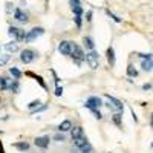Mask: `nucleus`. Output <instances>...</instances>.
Masks as SVG:
<instances>
[{"label": "nucleus", "instance_id": "f257e3e1", "mask_svg": "<svg viewBox=\"0 0 153 153\" xmlns=\"http://www.w3.org/2000/svg\"><path fill=\"white\" fill-rule=\"evenodd\" d=\"M84 55H86V54L83 52V49H81L78 45L72 43V48H71V57H72V60H74L78 66L84 61Z\"/></svg>", "mask_w": 153, "mask_h": 153}, {"label": "nucleus", "instance_id": "f03ea898", "mask_svg": "<svg viewBox=\"0 0 153 153\" xmlns=\"http://www.w3.org/2000/svg\"><path fill=\"white\" fill-rule=\"evenodd\" d=\"M84 61L89 65L91 69H97L100 66V55L97 51H89V52L84 55Z\"/></svg>", "mask_w": 153, "mask_h": 153}, {"label": "nucleus", "instance_id": "7ed1b4c3", "mask_svg": "<svg viewBox=\"0 0 153 153\" xmlns=\"http://www.w3.org/2000/svg\"><path fill=\"white\" fill-rule=\"evenodd\" d=\"M104 97L109 100V104H107V106H109L113 112H117V113H123V112H124L123 101H120L118 98H115V97H112V95H109V94H106Z\"/></svg>", "mask_w": 153, "mask_h": 153}, {"label": "nucleus", "instance_id": "20e7f679", "mask_svg": "<svg viewBox=\"0 0 153 153\" xmlns=\"http://www.w3.org/2000/svg\"><path fill=\"white\" fill-rule=\"evenodd\" d=\"M43 34H45V29H43V28H34V29H31L29 32L25 34L23 42H25V43H31V42H34V40H35V38L42 37Z\"/></svg>", "mask_w": 153, "mask_h": 153}, {"label": "nucleus", "instance_id": "39448f33", "mask_svg": "<svg viewBox=\"0 0 153 153\" xmlns=\"http://www.w3.org/2000/svg\"><path fill=\"white\" fill-rule=\"evenodd\" d=\"M35 58H37V52L32 49H23L20 52V60L25 65H29V63H32Z\"/></svg>", "mask_w": 153, "mask_h": 153}, {"label": "nucleus", "instance_id": "423d86ee", "mask_svg": "<svg viewBox=\"0 0 153 153\" xmlns=\"http://www.w3.org/2000/svg\"><path fill=\"white\" fill-rule=\"evenodd\" d=\"M8 34L12 37V38H16L17 42H23V38H25V32L23 29H20V28H16V26H9V29H8Z\"/></svg>", "mask_w": 153, "mask_h": 153}, {"label": "nucleus", "instance_id": "0eeeda50", "mask_svg": "<svg viewBox=\"0 0 153 153\" xmlns=\"http://www.w3.org/2000/svg\"><path fill=\"white\" fill-rule=\"evenodd\" d=\"M89 110H92V109H100L101 106H103V101H101L100 97H91L87 101H86V104H84Z\"/></svg>", "mask_w": 153, "mask_h": 153}, {"label": "nucleus", "instance_id": "6e6552de", "mask_svg": "<svg viewBox=\"0 0 153 153\" xmlns=\"http://www.w3.org/2000/svg\"><path fill=\"white\" fill-rule=\"evenodd\" d=\"M71 48H72V42H68V40H61L58 43V52L61 55H71Z\"/></svg>", "mask_w": 153, "mask_h": 153}, {"label": "nucleus", "instance_id": "1a4fd4ad", "mask_svg": "<svg viewBox=\"0 0 153 153\" xmlns=\"http://www.w3.org/2000/svg\"><path fill=\"white\" fill-rule=\"evenodd\" d=\"M49 143H51V138H49L48 135L37 136L35 141H34V144H35L37 147H40V149H48V147H49Z\"/></svg>", "mask_w": 153, "mask_h": 153}, {"label": "nucleus", "instance_id": "9d476101", "mask_svg": "<svg viewBox=\"0 0 153 153\" xmlns=\"http://www.w3.org/2000/svg\"><path fill=\"white\" fill-rule=\"evenodd\" d=\"M14 19L17 20V22H20V23H28V14H25V12L22 11V9H14Z\"/></svg>", "mask_w": 153, "mask_h": 153}, {"label": "nucleus", "instance_id": "9b49d317", "mask_svg": "<svg viewBox=\"0 0 153 153\" xmlns=\"http://www.w3.org/2000/svg\"><path fill=\"white\" fill-rule=\"evenodd\" d=\"M72 129V123L69 120H65V121H61L60 126H58V132L60 133H66V132H71Z\"/></svg>", "mask_w": 153, "mask_h": 153}, {"label": "nucleus", "instance_id": "f8f14e48", "mask_svg": "<svg viewBox=\"0 0 153 153\" xmlns=\"http://www.w3.org/2000/svg\"><path fill=\"white\" fill-rule=\"evenodd\" d=\"M71 135H72V139H76V138L84 136V130H83V127H81V126L72 127V129H71Z\"/></svg>", "mask_w": 153, "mask_h": 153}, {"label": "nucleus", "instance_id": "ddd939ff", "mask_svg": "<svg viewBox=\"0 0 153 153\" xmlns=\"http://www.w3.org/2000/svg\"><path fill=\"white\" fill-rule=\"evenodd\" d=\"M83 45L89 51H94V48H95V43H94V38L92 37H84L83 38Z\"/></svg>", "mask_w": 153, "mask_h": 153}, {"label": "nucleus", "instance_id": "4468645a", "mask_svg": "<svg viewBox=\"0 0 153 153\" xmlns=\"http://www.w3.org/2000/svg\"><path fill=\"white\" fill-rule=\"evenodd\" d=\"M14 147L20 152H28L29 150V144L26 141H19V143H14Z\"/></svg>", "mask_w": 153, "mask_h": 153}, {"label": "nucleus", "instance_id": "2eb2a0df", "mask_svg": "<svg viewBox=\"0 0 153 153\" xmlns=\"http://www.w3.org/2000/svg\"><path fill=\"white\" fill-rule=\"evenodd\" d=\"M8 89L12 92V94H19V91H20V84H19V80H14V81H11L9 84H8Z\"/></svg>", "mask_w": 153, "mask_h": 153}, {"label": "nucleus", "instance_id": "dca6fc26", "mask_svg": "<svg viewBox=\"0 0 153 153\" xmlns=\"http://www.w3.org/2000/svg\"><path fill=\"white\" fill-rule=\"evenodd\" d=\"M107 61H109L110 66H115V51H113L112 46L107 49Z\"/></svg>", "mask_w": 153, "mask_h": 153}, {"label": "nucleus", "instance_id": "f3484780", "mask_svg": "<svg viewBox=\"0 0 153 153\" xmlns=\"http://www.w3.org/2000/svg\"><path fill=\"white\" fill-rule=\"evenodd\" d=\"M86 143H89L86 136H81V138H76V139H74V146H75L76 149H81Z\"/></svg>", "mask_w": 153, "mask_h": 153}, {"label": "nucleus", "instance_id": "a211bd4d", "mask_svg": "<svg viewBox=\"0 0 153 153\" xmlns=\"http://www.w3.org/2000/svg\"><path fill=\"white\" fill-rule=\"evenodd\" d=\"M5 49L8 51V52H17V51H19V45L16 42H11V43L5 45Z\"/></svg>", "mask_w": 153, "mask_h": 153}, {"label": "nucleus", "instance_id": "6ab92c4d", "mask_svg": "<svg viewBox=\"0 0 153 153\" xmlns=\"http://www.w3.org/2000/svg\"><path fill=\"white\" fill-rule=\"evenodd\" d=\"M141 68H143L146 72H152V68H153L152 60H143V61H141Z\"/></svg>", "mask_w": 153, "mask_h": 153}, {"label": "nucleus", "instance_id": "aec40b11", "mask_svg": "<svg viewBox=\"0 0 153 153\" xmlns=\"http://www.w3.org/2000/svg\"><path fill=\"white\" fill-rule=\"evenodd\" d=\"M112 121L117 124L118 127H121V124H123V113H117V112H115V115L112 117Z\"/></svg>", "mask_w": 153, "mask_h": 153}, {"label": "nucleus", "instance_id": "412c9836", "mask_svg": "<svg viewBox=\"0 0 153 153\" xmlns=\"http://www.w3.org/2000/svg\"><path fill=\"white\" fill-rule=\"evenodd\" d=\"M9 74L14 76V80H20V78H22V72H20L17 68H11V69H9Z\"/></svg>", "mask_w": 153, "mask_h": 153}, {"label": "nucleus", "instance_id": "4be33fe9", "mask_svg": "<svg viewBox=\"0 0 153 153\" xmlns=\"http://www.w3.org/2000/svg\"><path fill=\"white\" fill-rule=\"evenodd\" d=\"M127 75L132 76V78H136V76H138V71L132 65H129V66H127Z\"/></svg>", "mask_w": 153, "mask_h": 153}, {"label": "nucleus", "instance_id": "5701e85b", "mask_svg": "<svg viewBox=\"0 0 153 153\" xmlns=\"http://www.w3.org/2000/svg\"><path fill=\"white\" fill-rule=\"evenodd\" d=\"M9 58H11V55H9V54H0V68L5 66L6 63L9 61Z\"/></svg>", "mask_w": 153, "mask_h": 153}, {"label": "nucleus", "instance_id": "b1692460", "mask_svg": "<svg viewBox=\"0 0 153 153\" xmlns=\"http://www.w3.org/2000/svg\"><path fill=\"white\" fill-rule=\"evenodd\" d=\"M78 150H80V153H92V150H94V149H92L91 143H86V144H84L81 149H78Z\"/></svg>", "mask_w": 153, "mask_h": 153}, {"label": "nucleus", "instance_id": "393cba45", "mask_svg": "<svg viewBox=\"0 0 153 153\" xmlns=\"http://www.w3.org/2000/svg\"><path fill=\"white\" fill-rule=\"evenodd\" d=\"M28 75H31V76H34V78L38 81V83H40V86L43 87V89H46V83L43 81V78H42V76L40 75H35V74H31V72H28Z\"/></svg>", "mask_w": 153, "mask_h": 153}, {"label": "nucleus", "instance_id": "a878e982", "mask_svg": "<svg viewBox=\"0 0 153 153\" xmlns=\"http://www.w3.org/2000/svg\"><path fill=\"white\" fill-rule=\"evenodd\" d=\"M8 89V78L0 76V91H6Z\"/></svg>", "mask_w": 153, "mask_h": 153}, {"label": "nucleus", "instance_id": "bb28decb", "mask_svg": "<svg viewBox=\"0 0 153 153\" xmlns=\"http://www.w3.org/2000/svg\"><path fill=\"white\" fill-rule=\"evenodd\" d=\"M48 109V104H40V106H38V107H35L34 110H31V113L32 115H35V113H40V112H45Z\"/></svg>", "mask_w": 153, "mask_h": 153}, {"label": "nucleus", "instance_id": "cd10ccee", "mask_svg": "<svg viewBox=\"0 0 153 153\" xmlns=\"http://www.w3.org/2000/svg\"><path fill=\"white\" fill-rule=\"evenodd\" d=\"M40 104H42V101H40V100H34V101H31V103L28 104V109H29V110H34L35 107H38Z\"/></svg>", "mask_w": 153, "mask_h": 153}, {"label": "nucleus", "instance_id": "c85d7f7f", "mask_svg": "<svg viewBox=\"0 0 153 153\" xmlns=\"http://www.w3.org/2000/svg\"><path fill=\"white\" fill-rule=\"evenodd\" d=\"M54 139H55L57 143H65L66 141V136H65V133H57L54 136Z\"/></svg>", "mask_w": 153, "mask_h": 153}, {"label": "nucleus", "instance_id": "c756f323", "mask_svg": "<svg viewBox=\"0 0 153 153\" xmlns=\"http://www.w3.org/2000/svg\"><path fill=\"white\" fill-rule=\"evenodd\" d=\"M72 11H74L75 16H81V14H83V8H81V6H74Z\"/></svg>", "mask_w": 153, "mask_h": 153}, {"label": "nucleus", "instance_id": "7c9ffc66", "mask_svg": "<svg viewBox=\"0 0 153 153\" xmlns=\"http://www.w3.org/2000/svg\"><path fill=\"white\" fill-rule=\"evenodd\" d=\"M106 12H107V16H109V17H110V19H113V20H115V22H117V23H121V19H120V17H118V16H115V14H112V12H110V11H109V9H107V11H106Z\"/></svg>", "mask_w": 153, "mask_h": 153}, {"label": "nucleus", "instance_id": "2f4dec72", "mask_svg": "<svg viewBox=\"0 0 153 153\" xmlns=\"http://www.w3.org/2000/svg\"><path fill=\"white\" fill-rule=\"evenodd\" d=\"M91 112H92V113L95 115V118H97V120H101V118H103V115H101V112H100V109H92Z\"/></svg>", "mask_w": 153, "mask_h": 153}, {"label": "nucleus", "instance_id": "473e14b6", "mask_svg": "<svg viewBox=\"0 0 153 153\" xmlns=\"http://www.w3.org/2000/svg\"><path fill=\"white\" fill-rule=\"evenodd\" d=\"M81 23H83V20H81V16H75V25L78 28H81Z\"/></svg>", "mask_w": 153, "mask_h": 153}, {"label": "nucleus", "instance_id": "72a5a7b5", "mask_svg": "<svg viewBox=\"0 0 153 153\" xmlns=\"http://www.w3.org/2000/svg\"><path fill=\"white\" fill-rule=\"evenodd\" d=\"M54 94H55V97H61V95H63V87L57 86V87H55V92H54Z\"/></svg>", "mask_w": 153, "mask_h": 153}, {"label": "nucleus", "instance_id": "f704fd0d", "mask_svg": "<svg viewBox=\"0 0 153 153\" xmlns=\"http://www.w3.org/2000/svg\"><path fill=\"white\" fill-rule=\"evenodd\" d=\"M138 57L141 60H152V54H139Z\"/></svg>", "mask_w": 153, "mask_h": 153}, {"label": "nucleus", "instance_id": "c9c22d12", "mask_svg": "<svg viewBox=\"0 0 153 153\" xmlns=\"http://www.w3.org/2000/svg\"><path fill=\"white\" fill-rule=\"evenodd\" d=\"M69 3H71V6H72V8H74V6H81L80 0H69Z\"/></svg>", "mask_w": 153, "mask_h": 153}, {"label": "nucleus", "instance_id": "e433bc0d", "mask_svg": "<svg viewBox=\"0 0 153 153\" xmlns=\"http://www.w3.org/2000/svg\"><path fill=\"white\" fill-rule=\"evenodd\" d=\"M150 89H152V84H150V83H146V84L143 86V91H150Z\"/></svg>", "mask_w": 153, "mask_h": 153}, {"label": "nucleus", "instance_id": "4c0bfd02", "mask_svg": "<svg viewBox=\"0 0 153 153\" xmlns=\"http://www.w3.org/2000/svg\"><path fill=\"white\" fill-rule=\"evenodd\" d=\"M86 20H87V22H91V20H92V11H89L87 14H86Z\"/></svg>", "mask_w": 153, "mask_h": 153}, {"label": "nucleus", "instance_id": "58836bf2", "mask_svg": "<svg viewBox=\"0 0 153 153\" xmlns=\"http://www.w3.org/2000/svg\"><path fill=\"white\" fill-rule=\"evenodd\" d=\"M12 9H14V6H12L11 3H6V12H11Z\"/></svg>", "mask_w": 153, "mask_h": 153}, {"label": "nucleus", "instance_id": "ea45409f", "mask_svg": "<svg viewBox=\"0 0 153 153\" xmlns=\"http://www.w3.org/2000/svg\"><path fill=\"white\" fill-rule=\"evenodd\" d=\"M0 153H5V149H3V146H2V141H0Z\"/></svg>", "mask_w": 153, "mask_h": 153}]
</instances>
